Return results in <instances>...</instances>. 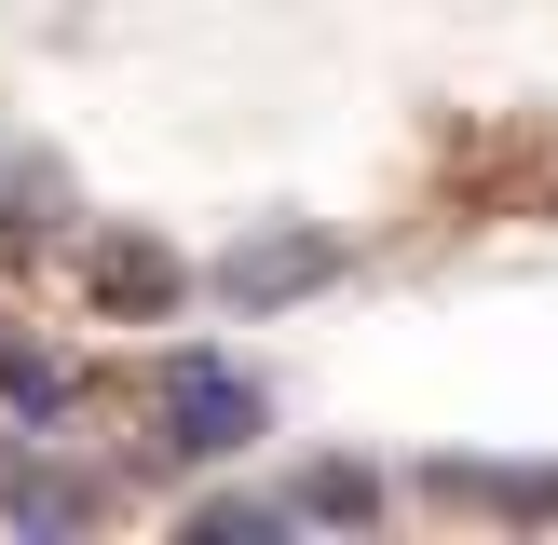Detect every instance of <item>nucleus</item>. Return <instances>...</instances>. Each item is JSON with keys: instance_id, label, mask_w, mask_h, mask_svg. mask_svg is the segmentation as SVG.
Listing matches in <instances>:
<instances>
[{"instance_id": "obj_4", "label": "nucleus", "mask_w": 558, "mask_h": 545, "mask_svg": "<svg viewBox=\"0 0 558 545\" xmlns=\"http://www.w3.org/2000/svg\"><path fill=\"white\" fill-rule=\"evenodd\" d=\"M0 409H14L27 436H54V423L82 409V368H69L54 341H0Z\"/></svg>"}, {"instance_id": "obj_1", "label": "nucleus", "mask_w": 558, "mask_h": 545, "mask_svg": "<svg viewBox=\"0 0 558 545\" xmlns=\"http://www.w3.org/2000/svg\"><path fill=\"white\" fill-rule=\"evenodd\" d=\"M272 423V396L232 368V354H150V436L163 463H245Z\"/></svg>"}, {"instance_id": "obj_7", "label": "nucleus", "mask_w": 558, "mask_h": 545, "mask_svg": "<svg viewBox=\"0 0 558 545\" xmlns=\"http://www.w3.org/2000/svg\"><path fill=\"white\" fill-rule=\"evenodd\" d=\"M96 300L109 314H163V300H178V259H163V245H96Z\"/></svg>"}, {"instance_id": "obj_9", "label": "nucleus", "mask_w": 558, "mask_h": 545, "mask_svg": "<svg viewBox=\"0 0 558 545\" xmlns=\"http://www.w3.org/2000/svg\"><path fill=\"white\" fill-rule=\"evenodd\" d=\"M368 505H381V477H354V463H314L287 491V518H368Z\"/></svg>"}, {"instance_id": "obj_6", "label": "nucleus", "mask_w": 558, "mask_h": 545, "mask_svg": "<svg viewBox=\"0 0 558 545\" xmlns=\"http://www.w3.org/2000/svg\"><path fill=\"white\" fill-rule=\"evenodd\" d=\"M54 232H69V178H54V164H14V178H0V245L27 259V245H54Z\"/></svg>"}, {"instance_id": "obj_3", "label": "nucleus", "mask_w": 558, "mask_h": 545, "mask_svg": "<svg viewBox=\"0 0 558 545\" xmlns=\"http://www.w3.org/2000/svg\"><path fill=\"white\" fill-rule=\"evenodd\" d=\"M96 505H109V491H96V477H69V463H41V450L0 463V518H14V532H82Z\"/></svg>"}, {"instance_id": "obj_2", "label": "nucleus", "mask_w": 558, "mask_h": 545, "mask_svg": "<svg viewBox=\"0 0 558 545\" xmlns=\"http://www.w3.org/2000/svg\"><path fill=\"white\" fill-rule=\"evenodd\" d=\"M341 259H354L341 232H314V218H272V232H245L232 259H218V300H232V314L259 327V314H287V300L341 287Z\"/></svg>"}, {"instance_id": "obj_5", "label": "nucleus", "mask_w": 558, "mask_h": 545, "mask_svg": "<svg viewBox=\"0 0 558 545\" xmlns=\"http://www.w3.org/2000/svg\"><path fill=\"white\" fill-rule=\"evenodd\" d=\"M423 491H450V505H490V518H558V463H436Z\"/></svg>"}, {"instance_id": "obj_8", "label": "nucleus", "mask_w": 558, "mask_h": 545, "mask_svg": "<svg viewBox=\"0 0 558 545\" xmlns=\"http://www.w3.org/2000/svg\"><path fill=\"white\" fill-rule=\"evenodd\" d=\"M191 532H205V545H272L287 505H272V491H218V505H191Z\"/></svg>"}]
</instances>
